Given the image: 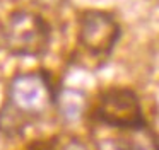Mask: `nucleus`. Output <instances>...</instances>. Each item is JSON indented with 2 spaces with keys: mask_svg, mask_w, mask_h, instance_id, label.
<instances>
[{
  "mask_svg": "<svg viewBox=\"0 0 159 150\" xmlns=\"http://www.w3.org/2000/svg\"><path fill=\"white\" fill-rule=\"evenodd\" d=\"M52 150H53V147H52ZM55 150H87V147L84 145L79 138H69L65 143L57 147Z\"/></svg>",
  "mask_w": 159,
  "mask_h": 150,
  "instance_id": "obj_6",
  "label": "nucleus"
},
{
  "mask_svg": "<svg viewBox=\"0 0 159 150\" xmlns=\"http://www.w3.org/2000/svg\"><path fill=\"white\" fill-rule=\"evenodd\" d=\"M4 41L9 51L16 56L39 58L48 51L52 29L39 14L17 10L7 19L4 27Z\"/></svg>",
  "mask_w": 159,
  "mask_h": 150,
  "instance_id": "obj_2",
  "label": "nucleus"
},
{
  "mask_svg": "<svg viewBox=\"0 0 159 150\" xmlns=\"http://www.w3.org/2000/svg\"><path fill=\"white\" fill-rule=\"evenodd\" d=\"M98 150H159V140L149 126H144L140 130L120 131L118 136L101 143Z\"/></svg>",
  "mask_w": 159,
  "mask_h": 150,
  "instance_id": "obj_5",
  "label": "nucleus"
},
{
  "mask_svg": "<svg viewBox=\"0 0 159 150\" xmlns=\"http://www.w3.org/2000/svg\"><path fill=\"white\" fill-rule=\"evenodd\" d=\"M121 36L120 24L111 14L104 10H84L79 15L80 50L94 60H106Z\"/></svg>",
  "mask_w": 159,
  "mask_h": 150,
  "instance_id": "obj_4",
  "label": "nucleus"
},
{
  "mask_svg": "<svg viewBox=\"0 0 159 150\" xmlns=\"http://www.w3.org/2000/svg\"><path fill=\"white\" fill-rule=\"evenodd\" d=\"M98 123L120 131L147 126L139 95L128 87H110L99 94L93 111Z\"/></svg>",
  "mask_w": 159,
  "mask_h": 150,
  "instance_id": "obj_3",
  "label": "nucleus"
},
{
  "mask_svg": "<svg viewBox=\"0 0 159 150\" xmlns=\"http://www.w3.org/2000/svg\"><path fill=\"white\" fill-rule=\"evenodd\" d=\"M28 150H52L46 143H36V145H31Z\"/></svg>",
  "mask_w": 159,
  "mask_h": 150,
  "instance_id": "obj_7",
  "label": "nucleus"
},
{
  "mask_svg": "<svg viewBox=\"0 0 159 150\" xmlns=\"http://www.w3.org/2000/svg\"><path fill=\"white\" fill-rule=\"evenodd\" d=\"M57 89L50 73L26 72L11 80L7 97L0 108V131L5 135H17L31 121L43 116L57 104Z\"/></svg>",
  "mask_w": 159,
  "mask_h": 150,
  "instance_id": "obj_1",
  "label": "nucleus"
}]
</instances>
